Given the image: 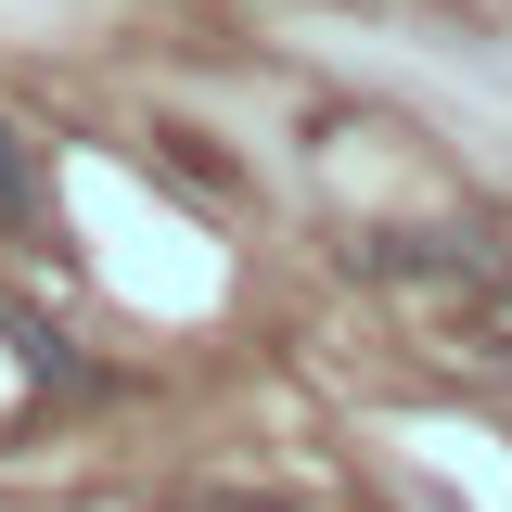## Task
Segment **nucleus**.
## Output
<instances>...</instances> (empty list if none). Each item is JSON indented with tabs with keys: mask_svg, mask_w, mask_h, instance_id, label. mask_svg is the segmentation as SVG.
Listing matches in <instances>:
<instances>
[{
	"mask_svg": "<svg viewBox=\"0 0 512 512\" xmlns=\"http://www.w3.org/2000/svg\"><path fill=\"white\" fill-rule=\"evenodd\" d=\"M26 205H39V167H26V141L0 128V218H26Z\"/></svg>",
	"mask_w": 512,
	"mask_h": 512,
	"instance_id": "f257e3e1",
	"label": "nucleus"
}]
</instances>
